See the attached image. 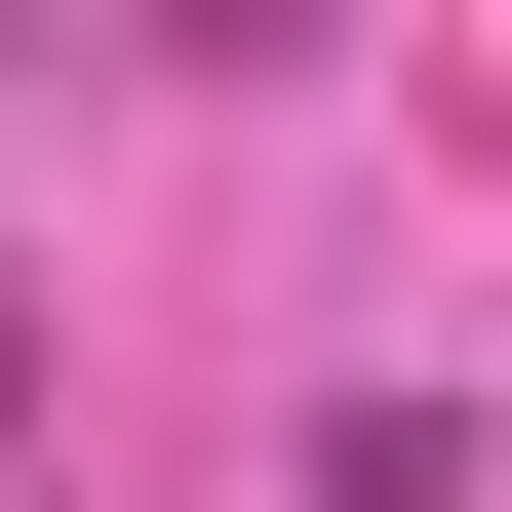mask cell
Segmentation results:
<instances>
[{
	"label": "cell",
	"instance_id": "obj_1",
	"mask_svg": "<svg viewBox=\"0 0 512 512\" xmlns=\"http://www.w3.org/2000/svg\"><path fill=\"white\" fill-rule=\"evenodd\" d=\"M276 512H473V434H316V473H276Z\"/></svg>",
	"mask_w": 512,
	"mask_h": 512
}]
</instances>
